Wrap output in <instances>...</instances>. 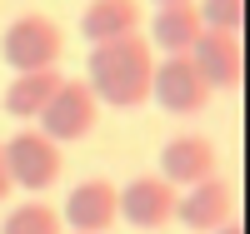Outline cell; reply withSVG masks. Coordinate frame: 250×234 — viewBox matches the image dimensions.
Returning a JSON list of instances; mask_svg holds the SVG:
<instances>
[{
	"label": "cell",
	"mask_w": 250,
	"mask_h": 234,
	"mask_svg": "<svg viewBox=\"0 0 250 234\" xmlns=\"http://www.w3.org/2000/svg\"><path fill=\"white\" fill-rule=\"evenodd\" d=\"M230 209H235L230 184H225V180H200V184H190V189H180L175 219H180L185 229H195V234H215L225 219H230Z\"/></svg>",
	"instance_id": "cell-10"
},
{
	"label": "cell",
	"mask_w": 250,
	"mask_h": 234,
	"mask_svg": "<svg viewBox=\"0 0 250 234\" xmlns=\"http://www.w3.org/2000/svg\"><path fill=\"white\" fill-rule=\"evenodd\" d=\"M160 180L170 189H190L200 180H215V144L205 135H175L160 150Z\"/></svg>",
	"instance_id": "cell-8"
},
{
	"label": "cell",
	"mask_w": 250,
	"mask_h": 234,
	"mask_svg": "<svg viewBox=\"0 0 250 234\" xmlns=\"http://www.w3.org/2000/svg\"><path fill=\"white\" fill-rule=\"evenodd\" d=\"M5 234H60V209L45 204V199H25V204H15L5 224H0Z\"/></svg>",
	"instance_id": "cell-14"
},
{
	"label": "cell",
	"mask_w": 250,
	"mask_h": 234,
	"mask_svg": "<svg viewBox=\"0 0 250 234\" xmlns=\"http://www.w3.org/2000/svg\"><path fill=\"white\" fill-rule=\"evenodd\" d=\"M155 5H185V0H155Z\"/></svg>",
	"instance_id": "cell-18"
},
{
	"label": "cell",
	"mask_w": 250,
	"mask_h": 234,
	"mask_svg": "<svg viewBox=\"0 0 250 234\" xmlns=\"http://www.w3.org/2000/svg\"><path fill=\"white\" fill-rule=\"evenodd\" d=\"M60 70H35V75H15L10 80V90H5V115L15 120H35L40 110L50 105V95L60 90Z\"/></svg>",
	"instance_id": "cell-13"
},
{
	"label": "cell",
	"mask_w": 250,
	"mask_h": 234,
	"mask_svg": "<svg viewBox=\"0 0 250 234\" xmlns=\"http://www.w3.org/2000/svg\"><path fill=\"white\" fill-rule=\"evenodd\" d=\"M60 224H70V234H105L115 224V184L110 180H80L65 195Z\"/></svg>",
	"instance_id": "cell-9"
},
{
	"label": "cell",
	"mask_w": 250,
	"mask_h": 234,
	"mask_svg": "<svg viewBox=\"0 0 250 234\" xmlns=\"http://www.w3.org/2000/svg\"><path fill=\"white\" fill-rule=\"evenodd\" d=\"M215 234H245V224H240V219H225V224H220Z\"/></svg>",
	"instance_id": "cell-17"
},
{
	"label": "cell",
	"mask_w": 250,
	"mask_h": 234,
	"mask_svg": "<svg viewBox=\"0 0 250 234\" xmlns=\"http://www.w3.org/2000/svg\"><path fill=\"white\" fill-rule=\"evenodd\" d=\"M190 65L205 75L210 90H240V80H245L240 35H230V30H200V40L190 45Z\"/></svg>",
	"instance_id": "cell-7"
},
{
	"label": "cell",
	"mask_w": 250,
	"mask_h": 234,
	"mask_svg": "<svg viewBox=\"0 0 250 234\" xmlns=\"http://www.w3.org/2000/svg\"><path fill=\"white\" fill-rule=\"evenodd\" d=\"M60 164H65V155H60V144L45 140L40 130H20L5 140V169H10V184L15 189H50L60 180Z\"/></svg>",
	"instance_id": "cell-4"
},
{
	"label": "cell",
	"mask_w": 250,
	"mask_h": 234,
	"mask_svg": "<svg viewBox=\"0 0 250 234\" xmlns=\"http://www.w3.org/2000/svg\"><path fill=\"white\" fill-rule=\"evenodd\" d=\"M15 195V184H10V169H5V144H0V204H5Z\"/></svg>",
	"instance_id": "cell-16"
},
{
	"label": "cell",
	"mask_w": 250,
	"mask_h": 234,
	"mask_svg": "<svg viewBox=\"0 0 250 234\" xmlns=\"http://www.w3.org/2000/svg\"><path fill=\"white\" fill-rule=\"evenodd\" d=\"M200 25L205 30H230V35H240V25H245V0H200Z\"/></svg>",
	"instance_id": "cell-15"
},
{
	"label": "cell",
	"mask_w": 250,
	"mask_h": 234,
	"mask_svg": "<svg viewBox=\"0 0 250 234\" xmlns=\"http://www.w3.org/2000/svg\"><path fill=\"white\" fill-rule=\"evenodd\" d=\"M210 85L205 75L190 65V55H165L155 75H150V100L160 105L165 115H200L205 105H210Z\"/></svg>",
	"instance_id": "cell-5"
},
{
	"label": "cell",
	"mask_w": 250,
	"mask_h": 234,
	"mask_svg": "<svg viewBox=\"0 0 250 234\" xmlns=\"http://www.w3.org/2000/svg\"><path fill=\"white\" fill-rule=\"evenodd\" d=\"M175 199H180V189H170L160 175H140L125 189H115V215L135 229H165L175 219Z\"/></svg>",
	"instance_id": "cell-6"
},
{
	"label": "cell",
	"mask_w": 250,
	"mask_h": 234,
	"mask_svg": "<svg viewBox=\"0 0 250 234\" xmlns=\"http://www.w3.org/2000/svg\"><path fill=\"white\" fill-rule=\"evenodd\" d=\"M80 35L90 45L140 35V0H90L85 15H80Z\"/></svg>",
	"instance_id": "cell-11"
},
{
	"label": "cell",
	"mask_w": 250,
	"mask_h": 234,
	"mask_svg": "<svg viewBox=\"0 0 250 234\" xmlns=\"http://www.w3.org/2000/svg\"><path fill=\"white\" fill-rule=\"evenodd\" d=\"M200 10H195V0H185V5H160L155 10V45L165 55H190V45L200 40Z\"/></svg>",
	"instance_id": "cell-12"
},
{
	"label": "cell",
	"mask_w": 250,
	"mask_h": 234,
	"mask_svg": "<svg viewBox=\"0 0 250 234\" xmlns=\"http://www.w3.org/2000/svg\"><path fill=\"white\" fill-rule=\"evenodd\" d=\"M40 125L35 130L55 140V144H70V140H85L95 130V120H100V100L85 80H60V90L50 95V105L35 115Z\"/></svg>",
	"instance_id": "cell-3"
},
{
	"label": "cell",
	"mask_w": 250,
	"mask_h": 234,
	"mask_svg": "<svg viewBox=\"0 0 250 234\" xmlns=\"http://www.w3.org/2000/svg\"><path fill=\"white\" fill-rule=\"evenodd\" d=\"M60 50H65V35L50 15H15L10 30L0 35V55L15 75H35V70H55Z\"/></svg>",
	"instance_id": "cell-2"
},
{
	"label": "cell",
	"mask_w": 250,
	"mask_h": 234,
	"mask_svg": "<svg viewBox=\"0 0 250 234\" xmlns=\"http://www.w3.org/2000/svg\"><path fill=\"white\" fill-rule=\"evenodd\" d=\"M90 90L100 105L110 110H140L150 100V75H155V55L145 45V35H125V40H105L90 45Z\"/></svg>",
	"instance_id": "cell-1"
}]
</instances>
